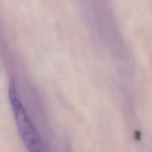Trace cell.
Instances as JSON below:
<instances>
[{"mask_svg": "<svg viewBox=\"0 0 152 152\" xmlns=\"http://www.w3.org/2000/svg\"><path fill=\"white\" fill-rule=\"evenodd\" d=\"M8 95L18 132L27 151L46 152L38 132L20 99L14 78L10 81Z\"/></svg>", "mask_w": 152, "mask_h": 152, "instance_id": "6da1fadb", "label": "cell"}]
</instances>
